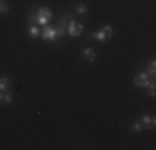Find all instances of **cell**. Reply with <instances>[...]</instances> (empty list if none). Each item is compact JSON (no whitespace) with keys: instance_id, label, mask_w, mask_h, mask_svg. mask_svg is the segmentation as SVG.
Instances as JSON below:
<instances>
[{"instance_id":"11","label":"cell","mask_w":156,"mask_h":150,"mask_svg":"<svg viewBox=\"0 0 156 150\" xmlns=\"http://www.w3.org/2000/svg\"><path fill=\"white\" fill-rule=\"evenodd\" d=\"M154 73H156V62L151 60V62L148 63V75H150L151 78H154Z\"/></svg>"},{"instance_id":"17","label":"cell","mask_w":156,"mask_h":150,"mask_svg":"<svg viewBox=\"0 0 156 150\" xmlns=\"http://www.w3.org/2000/svg\"><path fill=\"white\" fill-rule=\"evenodd\" d=\"M0 102H2V92H0Z\"/></svg>"},{"instance_id":"13","label":"cell","mask_w":156,"mask_h":150,"mask_svg":"<svg viewBox=\"0 0 156 150\" xmlns=\"http://www.w3.org/2000/svg\"><path fill=\"white\" fill-rule=\"evenodd\" d=\"M13 100H15V99H13L12 93H5V92L2 93V102H5V103H12Z\"/></svg>"},{"instance_id":"18","label":"cell","mask_w":156,"mask_h":150,"mask_svg":"<svg viewBox=\"0 0 156 150\" xmlns=\"http://www.w3.org/2000/svg\"><path fill=\"white\" fill-rule=\"evenodd\" d=\"M0 2H3V0H0Z\"/></svg>"},{"instance_id":"10","label":"cell","mask_w":156,"mask_h":150,"mask_svg":"<svg viewBox=\"0 0 156 150\" xmlns=\"http://www.w3.org/2000/svg\"><path fill=\"white\" fill-rule=\"evenodd\" d=\"M75 12L80 13V15H87L88 13V7L85 3H76L75 5Z\"/></svg>"},{"instance_id":"5","label":"cell","mask_w":156,"mask_h":150,"mask_svg":"<svg viewBox=\"0 0 156 150\" xmlns=\"http://www.w3.org/2000/svg\"><path fill=\"white\" fill-rule=\"evenodd\" d=\"M83 58L87 60V62H93V60L96 58V52L93 50V48H90V47L83 48Z\"/></svg>"},{"instance_id":"4","label":"cell","mask_w":156,"mask_h":150,"mask_svg":"<svg viewBox=\"0 0 156 150\" xmlns=\"http://www.w3.org/2000/svg\"><path fill=\"white\" fill-rule=\"evenodd\" d=\"M140 123L143 127H146V129H154L156 127V118L153 117V115H143Z\"/></svg>"},{"instance_id":"6","label":"cell","mask_w":156,"mask_h":150,"mask_svg":"<svg viewBox=\"0 0 156 150\" xmlns=\"http://www.w3.org/2000/svg\"><path fill=\"white\" fill-rule=\"evenodd\" d=\"M40 25H37V24H32L30 27H28V35L32 37V39H38L40 37Z\"/></svg>"},{"instance_id":"15","label":"cell","mask_w":156,"mask_h":150,"mask_svg":"<svg viewBox=\"0 0 156 150\" xmlns=\"http://www.w3.org/2000/svg\"><path fill=\"white\" fill-rule=\"evenodd\" d=\"M103 32H105V35H106V39H111V35H113V28H111V25H103Z\"/></svg>"},{"instance_id":"14","label":"cell","mask_w":156,"mask_h":150,"mask_svg":"<svg viewBox=\"0 0 156 150\" xmlns=\"http://www.w3.org/2000/svg\"><path fill=\"white\" fill-rule=\"evenodd\" d=\"M129 129H131V130H133V132H135V133H140L141 130H143V125H141L140 122H133Z\"/></svg>"},{"instance_id":"1","label":"cell","mask_w":156,"mask_h":150,"mask_svg":"<svg viewBox=\"0 0 156 150\" xmlns=\"http://www.w3.org/2000/svg\"><path fill=\"white\" fill-rule=\"evenodd\" d=\"M66 32H68L70 37H80L81 33H83V24L73 20V17L70 15L68 22H66Z\"/></svg>"},{"instance_id":"7","label":"cell","mask_w":156,"mask_h":150,"mask_svg":"<svg viewBox=\"0 0 156 150\" xmlns=\"http://www.w3.org/2000/svg\"><path fill=\"white\" fill-rule=\"evenodd\" d=\"M10 90V78L9 77H0V92H9Z\"/></svg>"},{"instance_id":"8","label":"cell","mask_w":156,"mask_h":150,"mask_svg":"<svg viewBox=\"0 0 156 150\" xmlns=\"http://www.w3.org/2000/svg\"><path fill=\"white\" fill-rule=\"evenodd\" d=\"M37 13L48 18V20H51V17H53V13H51V10L48 9V7H40V9H37Z\"/></svg>"},{"instance_id":"3","label":"cell","mask_w":156,"mask_h":150,"mask_svg":"<svg viewBox=\"0 0 156 150\" xmlns=\"http://www.w3.org/2000/svg\"><path fill=\"white\" fill-rule=\"evenodd\" d=\"M153 80V78L148 75V72L144 70V72H140V73H136L135 75V78H133V82H135V85L136 87H140V88H146L148 87V84Z\"/></svg>"},{"instance_id":"2","label":"cell","mask_w":156,"mask_h":150,"mask_svg":"<svg viewBox=\"0 0 156 150\" xmlns=\"http://www.w3.org/2000/svg\"><path fill=\"white\" fill-rule=\"evenodd\" d=\"M42 39L45 40V42H55V40L58 39V32H57V27H50V25H45V27L42 28Z\"/></svg>"},{"instance_id":"16","label":"cell","mask_w":156,"mask_h":150,"mask_svg":"<svg viewBox=\"0 0 156 150\" xmlns=\"http://www.w3.org/2000/svg\"><path fill=\"white\" fill-rule=\"evenodd\" d=\"M9 3H5V2H0V13L2 15H5V13H9Z\"/></svg>"},{"instance_id":"12","label":"cell","mask_w":156,"mask_h":150,"mask_svg":"<svg viewBox=\"0 0 156 150\" xmlns=\"http://www.w3.org/2000/svg\"><path fill=\"white\" fill-rule=\"evenodd\" d=\"M148 95H150V97H154L156 95V84H154L153 80L148 84Z\"/></svg>"},{"instance_id":"9","label":"cell","mask_w":156,"mask_h":150,"mask_svg":"<svg viewBox=\"0 0 156 150\" xmlns=\"http://www.w3.org/2000/svg\"><path fill=\"white\" fill-rule=\"evenodd\" d=\"M90 39H95V40H98V42H106V35H105V32L103 30H98V32H93L90 35Z\"/></svg>"}]
</instances>
